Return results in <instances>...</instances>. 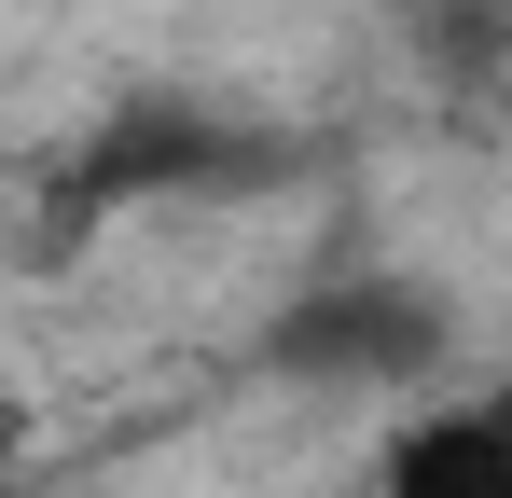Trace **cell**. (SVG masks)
Wrapping results in <instances>:
<instances>
[{"label":"cell","mask_w":512,"mask_h":498,"mask_svg":"<svg viewBox=\"0 0 512 498\" xmlns=\"http://www.w3.org/2000/svg\"><path fill=\"white\" fill-rule=\"evenodd\" d=\"M277 346H291V374H374V388H402V374L443 360V305L402 291V277H319Z\"/></svg>","instance_id":"obj_1"},{"label":"cell","mask_w":512,"mask_h":498,"mask_svg":"<svg viewBox=\"0 0 512 498\" xmlns=\"http://www.w3.org/2000/svg\"><path fill=\"white\" fill-rule=\"evenodd\" d=\"M374 498H512V415L485 402H429L374 443Z\"/></svg>","instance_id":"obj_2"},{"label":"cell","mask_w":512,"mask_h":498,"mask_svg":"<svg viewBox=\"0 0 512 498\" xmlns=\"http://www.w3.org/2000/svg\"><path fill=\"white\" fill-rule=\"evenodd\" d=\"M499 83H512V14H499Z\"/></svg>","instance_id":"obj_3"},{"label":"cell","mask_w":512,"mask_h":498,"mask_svg":"<svg viewBox=\"0 0 512 498\" xmlns=\"http://www.w3.org/2000/svg\"><path fill=\"white\" fill-rule=\"evenodd\" d=\"M0 429H14V374H0Z\"/></svg>","instance_id":"obj_4"},{"label":"cell","mask_w":512,"mask_h":498,"mask_svg":"<svg viewBox=\"0 0 512 498\" xmlns=\"http://www.w3.org/2000/svg\"><path fill=\"white\" fill-rule=\"evenodd\" d=\"M499 415H512V374H499Z\"/></svg>","instance_id":"obj_5"}]
</instances>
